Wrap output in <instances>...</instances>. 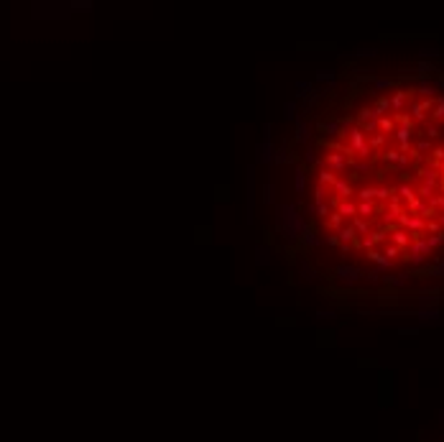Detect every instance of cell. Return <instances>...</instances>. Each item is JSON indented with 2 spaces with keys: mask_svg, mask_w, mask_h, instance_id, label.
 I'll return each instance as SVG.
<instances>
[{
  "mask_svg": "<svg viewBox=\"0 0 444 442\" xmlns=\"http://www.w3.org/2000/svg\"><path fill=\"white\" fill-rule=\"evenodd\" d=\"M276 230L286 238V241H299L307 230L304 215L299 212V207L294 202H284L276 207Z\"/></svg>",
  "mask_w": 444,
  "mask_h": 442,
  "instance_id": "obj_1",
  "label": "cell"
},
{
  "mask_svg": "<svg viewBox=\"0 0 444 442\" xmlns=\"http://www.w3.org/2000/svg\"><path fill=\"white\" fill-rule=\"evenodd\" d=\"M342 138H347V148H350V153H357V156H363V159L370 153L368 136H365L360 128H350V131H345Z\"/></svg>",
  "mask_w": 444,
  "mask_h": 442,
  "instance_id": "obj_2",
  "label": "cell"
},
{
  "mask_svg": "<svg viewBox=\"0 0 444 442\" xmlns=\"http://www.w3.org/2000/svg\"><path fill=\"white\" fill-rule=\"evenodd\" d=\"M363 276H365L363 269L355 266V264H340V266L335 269V279H337L342 287H355Z\"/></svg>",
  "mask_w": 444,
  "mask_h": 442,
  "instance_id": "obj_3",
  "label": "cell"
},
{
  "mask_svg": "<svg viewBox=\"0 0 444 442\" xmlns=\"http://www.w3.org/2000/svg\"><path fill=\"white\" fill-rule=\"evenodd\" d=\"M322 164H324V169H329L332 174H340V171H345V169H347L350 159H347V153H340V151H327V153H324V159H322Z\"/></svg>",
  "mask_w": 444,
  "mask_h": 442,
  "instance_id": "obj_4",
  "label": "cell"
},
{
  "mask_svg": "<svg viewBox=\"0 0 444 442\" xmlns=\"http://www.w3.org/2000/svg\"><path fill=\"white\" fill-rule=\"evenodd\" d=\"M271 125H266V136H263V141L258 143V148H256V159H258V164H271L273 161V143H271Z\"/></svg>",
  "mask_w": 444,
  "mask_h": 442,
  "instance_id": "obj_5",
  "label": "cell"
},
{
  "mask_svg": "<svg viewBox=\"0 0 444 442\" xmlns=\"http://www.w3.org/2000/svg\"><path fill=\"white\" fill-rule=\"evenodd\" d=\"M431 108H434V100H421V102H413L411 105V123L413 120H419V123H424L426 120V113H431Z\"/></svg>",
  "mask_w": 444,
  "mask_h": 442,
  "instance_id": "obj_6",
  "label": "cell"
},
{
  "mask_svg": "<svg viewBox=\"0 0 444 442\" xmlns=\"http://www.w3.org/2000/svg\"><path fill=\"white\" fill-rule=\"evenodd\" d=\"M332 192H335V197H337V199H350V197L355 194L352 184H350L347 179H342V176H337V179H335V184H332Z\"/></svg>",
  "mask_w": 444,
  "mask_h": 442,
  "instance_id": "obj_7",
  "label": "cell"
},
{
  "mask_svg": "<svg viewBox=\"0 0 444 442\" xmlns=\"http://www.w3.org/2000/svg\"><path fill=\"white\" fill-rule=\"evenodd\" d=\"M388 238H391V246H396V248H401V251H403V248H408V246H411V241H413V238H411V233H406V230H401V228L391 230V233H388Z\"/></svg>",
  "mask_w": 444,
  "mask_h": 442,
  "instance_id": "obj_8",
  "label": "cell"
},
{
  "mask_svg": "<svg viewBox=\"0 0 444 442\" xmlns=\"http://www.w3.org/2000/svg\"><path fill=\"white\" fill-rule=\"evenodd\" d=\"M253 207H256V166L248 169V217L253 220Z\"/></svg>",
  "mask_w": 444,
  "mask_h": 442,
  "instance_id": "obj_9",
  "label": "cell"
},
{
  "mask_svg": "<svg viewBox=\"0 0 444 442\" xmlns=\"http://www.w3.org/2000/svg\"><path fill=\"white\" fill-rule=\"evenodd\" d=\"M332 204L337 207L335 212H340L342 217H357V204L355 202H350V199H335Z\"/></svg>",
  "mask_w": 444,
  "mask_h": 442,
  "instance_id": "obj_10",
  "label": "cell"
},
{
  "mask_svg": "<svg viewBox=\"0 0 444 442\" xmlns=\"http://www.w3.org/2000/svg\"><path fill=\"white\" fill-rule=\"evenodd\" d=\"M416 90H419V95H424L426 100L436 97V92H439V87H436V80H419Z\"/></svg>",
  "mask_w": 444,
  "mask_h": 442,
  "instance_id": "obj_11",
  "label": "cell"
},
{
  "mask_svg": "<svg viewBox=\"0 0 444 442\" xmlns=\"http://www.w3.org/2000/svg\"><path fill=\"white\" fill-rule=\"evenodd\" d=\"M406 100H408V92H406V90H396V92H393V95L388 97V102H391V110L401 115V110H403Z\"/></svg>",
  "mask_w": 444,
  "mask_h": 442,
  "instance_id": "obj_12",
  "label": "cell"
},
{
  "mask_svg": "<svg viewBox=\"0 0 444 442\" xmlns=\"http://www.w3.org/2000/svg\"><path fill=\"white\" fill-rule=\"evenodd\" d=\"M368 261H373V264L378 266V271H380V274H383V271H391V266H393V264H391V261H388V258H385L380 251H375V248H373V251H368Z\"/></svg>",
  "mask_w": 444,
  "mask_h": 442,
  "instance_id": "obj_13",
  "label": "cell"
},
{
  "mask_svg": "<svg viewBox=\"0 0 444 442\" xmlns=\"http://www.w3.org/2000/svg\"><path fill=\"white\" fill-rule=\"evenodd\" d=\"M411 133H413V128H401V125H396V131H393V138L398 141L401 151H408V141H411Z\"/></svg>",
  "mask_w": 444,
  "mask_h": 442,
  "instance_id": "obj_14",
  "label": "cell"
},
{
  "mask_svg": "<svg viewBox=\"0 0 444 442\" xmlns=\"http://www.w3.org/2000/svg\"><path fill=\"white\" fill-rule=\"evenodd\" d=\"M294 189L299 197L307 192V169L304 166H296V171H294Z\"/></svg>",
  "mask_w": 444,
  "mask_h": 442,
  "instance_id": "obj_15",
  "label": "cell"
},
{
  "mask_svg": "<svg viewBox=\"0 0 444 442\" xmlns=\"http://www.w3.org/2000/svg\"><path fill=\"white\" fill-rule=\"evenodd\" d=\"M319 131H322L324 136H329V138L342 136V125H340V120H327V123H319Z\"/></svg>",
  "mask_w": 444,
  "mask_h": 442,
  "instance_id": "obj_16",
  "label": "cell"
},
{
  "mask_svg": "<svg viewBox=\"0 0 444 442\" xmlns=\"http://www.w3.org/2000/svg\"><path fill=\"white\" fill-rule=\"evenodd\" d=\"M335 236H337L340 243H347V246H352V241H357V233L352 230V225H342Z\"/></svg>",
  "mask_w": 444,
  "mask_h": 442,
  "instance_id": "obj_17",
  "label": "cell"
},
{
  "mask_svg": "<svg viewBox=\"0 0 444 442\" xmlns=\"http://www.w3.org/2000/svg\"><path fill=\"white\" fill-rule=\"evenodd\" d=\"M408 274H393V276H383V284L385 287H393V289H401V287H406L408 284Z\"/></svg>",
  "mask_w": 444,
  "mask_h": 442,
  "instance_id": "obj_18",
  "label": "cell"
},
{
  "mask_svg": "<svg viewBox=\"0 0 444 442\" xmlns=\"http://www.w3.org/2000/svg\"><path fill=\"white\" fill-rule=\"evenodd\" d=\"M273 161H276V164H296V156L284 146V148H276V151H273Z\"/></svg>",
  "mask_w": 444,
  "mask_h": 442,
  "instance_id": "obj_19",
  "label": "cell"
},
{
  "mask_svg": "<svg viewBox=\"0 0 444 442\" xmlns=\"http://www.w3.org/2000/svg\"><path fill=\"white\" fill-rule=\"evenodd\" d=\"M309 131H312V128H309L307 120H296V133H294V138H296L299 143H304V141H309V136H312Z\"/></svg>",
  "mask_w": 444,
  "mask_h": 442,
  "instance_id": "obj_20",
  "label": "cell"
},
{
  "mask_svg": "<svg viewBox=\"0 0 444 442\" xmlns=\"http://www.w3.org/2000/svg\"><path fill=\"white\" fill-rule=\"evenodd\" d=\"M299 241H301L304 246H309V248H317V246H322V243H324V241H322V238H319L314 230H309V228L304 230V236H301Z\"/></svg>",
  "mask_w": 444,
  "mask_h": 442,
  "instance_id": "obj_21",
  "label": "cell"
},
{
  "mask_svg": "<svg viewBox=\"0 0 444 442\" xmlns=\"http://www.w3.org/2000/svg\"><path fill=\"white\" fill-rule=\"evenodd\" d=\"M256 264L258 266H268L271 264V248L268 246H258L256 248Z\"/></svg>",
  "mask_w": 444,
  "mask_h": 442,
  "instance_id": "obj_22",
  "label": "cell"
},
{
  "mask_svg": "<svg viewBox=\"0 0 444 442\" xmlns=\"http://www.w3.org/2000/svg\"><path fill=\"white\" fill-rule=\"evenodd\" d=\"M352 230L357 236H368L370 233V223H368L365 217H352Z\"/></svg>",
  "mask_w": 444,
  "mask_h": 442,
  "instance_id": "obj_23",
  "label": "cell"
},
{
  "mask_svg": "<svg viewBox=\"0 0 444 442\" xmlns=\"http://www.w3.org/2000/svg\"><path fill=\"white\" fill-rule=\"evenodd\" d=\"M416 69H419L421 80H431V77H434V74L439 72V69H436V67H434L431 62H419V67H416Z\"/></svg>",
  "mask_w": 444,
  "mask_h": 442,
  "instance_id": "obj_24",
  "label": "cell"
},
{
  "mask_svg": "<svg viewBox=\"0 0 444 442\" xmlns=\"http://www.w3.org/2000/svg\"><path fill=\"white\" fill-rule=\"evenodd\" d=\"M342 225H345V217H342L340 212H329V215H327V228H332V230L337 233Z\"/></svg>",
  "mask_w": 444,
  "mask_h": 442,
  "instance_id": "obj_25",
  "label": "cell"
},
{
  "mask_svg": "<svg viewBox=\"0 0 444 442\" xmlns=\"http://www.w3.org/2000/svg\"><path fill=\"white\" fill-rule=\"evenodd\" d=\"M431 120H434V123L444 120V97H436V100H434V108H431Z\"/></svg>",
  "mask_w": 444,
  "mask_h": 442,
  "instance_id": "obj_26",
  "label": "cell"
},
{
  "mask_svg": "<svg viewBox=\"0 0 444 442\" xmlns=\"http://www.w3.org/2000/svg\"><path fill=\"white\" fill-rule=\"evenodd\" d=\"M317 179H319V187H324V189H327V187H332V184H335V179H337V174H332L329 169H322Z\"/></svg>",
  "mask_w": 444,
  "mask_h": 442,
  "instance_id": "obj_27",
  "label": "cell"
},
{
  "mask_svg": "<svg viewBox=\"0 0 444 442\" xmlns=\"http://www.w3.org/2000/svg\"><path fill=\"white\" fill-rule=\"evenodd\" d=\"M396 192H398V194H396L398 199H401V197H403L406 202L416 199V189H413V187H408V184H398V189H396Z\"/></svg>",
  "mask_w": 444,
  "mask_h": 442,
  "instance_id": "obj_28",
  "label": "cell"
},
{
  "mask_svg": "<svg viewBox=\"0 0 444 442\" xmlns=\"http://www.w3.org/2000/svg\"><path fill=\"white\" fill-rule=\"evenodd\" d=\"M375 210H378V207H375L373 202H360V204H357V217H365V220H368Z\"/></svg>",
  "mask_w": 444,
  "mask_h": 442,
  "instance_id": "obj_29",
  "label": "cell"
},
{
  "mask_svg": "<svg viewBox=\"0 0 444 442\" xmlns=\"http://www.w3.org/2000/svg\"><path fill=\"white\" fill-rule=\"evenodd\" d=\"M424 241H426L429 251H436V248L444 246V233H441V236H424Z\"/></svg>",
  "mask_w": 444,
  "mask_h": 442,
  "instance_id": "obj_30",
  "label": "cell"
},
{
  "mask_svg": "<svg viewBox=\"0 0 444 442\" xmlns=\"http://www.w3.org/2000/svg\"><path fill=\"white\" fill-rule=\"evenodd\" d=\"M426 274H431V276H439V279H444V256H439L436 258V264L429 269L426 266Z\"/></svg>",
  "mask_w": 444,
  "mask_h": 442,
  "instance_id": "obj_31",
  "label": "cell"
},
{
  "mask_svg": "<svg viewBox=\"0 0 444 442\" xmlns=\"http://www.w3.org/2000/svg\"><path fill=\"white\" fill-rule=\"evenodd\" d=\"M375 113H378V118H385V113L391 110V102H388V97H380L378 102H375V108H373Z\"/></svg>",
  "mask_w": 444,
  "mask_h": 442,
  "instance_id": "obj_32",
  "label": "cell"
},
{
  "mask_svg": "<svg viewBox=\"0 0 444 442\" xmlns=\"http://www.w3.org/2000/svg\"><path fill=\"white\" fill-rule=\"evenodd\" d=\"M393 87V80H385V77H378V80H373V90H378V92H383V90H391Z\"/></svg>",
  "mask_w": 444,
  "mask_h": 442,
  "instance_id": "obj_33",
  "label": "cell"
},
{
  "mask_svg": "<svg viewBox=\"0 0 444 442\" xmlns=\"http://www.w3.org/2000/svg\"><path fill=\"white\" fill-rule=\"evenodd\" d=\"M296 95L299 97H307V95H312V82H296Z\"/></svg>",
  "mask_w": 444,
  "mask_h": 442,
  "instance_id": "obj_34",
  "label": "cell"
},
{
  "mask_svg": "<svg viewBox=\"0 0 444 442\" xmlns=\"http://www.w3.org/2000/svg\"><path fill=\"white\" fill-rule=\"evenodd\" d=\"M284 118H286V120H296V102H294V100L284 105Z\"/></svg>",
  "mask_w": 444,
  "mask_h": 442,
  "instance_id": "obj_35",
  "label": "cell"
},
{
  "mask_svg": "<svg viewBox=\"0 0 444 442\" xmlns=\"http://www.w3.org/2000/svg\"><path fill=\"white\" fill-rule=\"evenodd\" d=\"M317 82H335V72H332V69H322V72H317Z\"/></svg>",
  "mask_w": 444,
  "mask_h": 442,
  "instance_id": "obj_36",
  "label": "cell"
},
{
  "mask_svg": "<svg viewBox=\"0 0 444 442\" xmlns=\"http://www.w3.org/2000/svg\"><path fill=\"white\" fill-rule=\"evenodd\" d=\"M378 131H388V133H391V131H396V123H393L391 118H380V120H378Z\"/></svg>",
  "mask_w": 444,
  "mask_h": 442,
  "instance_id": "obj_37",
  "label": "cell"
},
{
  "mask_svg": "<svg viewBox=\"0 0 444 442\" xmlns=\"http://www.w3.org/2000/svg\"><path fill=\"white\" fill-rule=\"evenodd\" d=\"M426 151H431V141L426 138V141H419V146H416V156H421V153H426Z\"/></svg>",
  "mask_w": 444,
  "mask_h": 442,
  "instance_id": "obj_38",
  "label": "cell"
},
{
  "mask_svg": "<svg viewBox=\"0 0 444 442\" xmlns=\"http://www.w3.org/2000/svg\"><path fill=\"white\" fill-rule=\"evenodd\" d=\"M398 253H401V248H396V246H385V253H383V256H385V258L393 264V258H396Z\"/></svg>",
  "mask_w": 444,
  "mask_h": 442,
  "instance_id": "obj_39",
  "label": "cell"
},
{
  "mask_svg": "<svg viewBox=\"0 0 444 442\" xmlns=\"http://www.w3.org/2000/svg\"><path fill=\"white\" fill-rule=\"evenodd\" d=\"M383 143H385V136H383V133H380V136H373V138L368 141L370 148H378V146H383Z\"/></svg>",
  "mask_w": 444,
  "mask_h": 442,
  "instance_id": "obj_40",
  "label": "cell"
},
{
  "mask_svg": "<svg viewBox=\"0 0 444 442\" xmlns=\"http://www.w3.org/2000/svg\"><path fill=\"white\" fill-rule=\"evenodd\" d=\"M263 192H266V194H263V202H266V204H271V202H273V184H271V181H268V184H266V189H263Z\"/></svg>",
  "mask_w": 444,
  "mask_h": 442,
  "instance_id": "obj_41",
  "label": "cell"
},
{
  "mask_svg": "<svg viewBox=\"0 0 444 442\" xmlns=\"http://www.w3.org/2000/svg\"><path fill=\"white\" fill-rule=\"evenodd\" d=\"M360 246H363V248H368V251H373V248H375V241H373V236H370V233H368V236H363Z\"/></svg>",
  "mask_w": 444,
  "mask_h": 442,
  "instance_id": "obj_42",
  "label": "cell"
},
{
  "mask_svg": "<svg viewBox=\"0 0 444 442\" xmlns=\"http://www.w3.org/2000/svg\"><path fill=\"white\" fill-rule=\"evenodd\" d=\"M304 161H307V164H317V151H314L312 146L307 148V153H304Z\"/></svg>",
  "mask_w": 444,
  "mask_h": 442,
  "instance_id": "obj_43",
  "label": "cell"
},
{
  "mask_svg": "<svg viewBox=\"0 0 444 442\" xmlns=\"http://www.w3.org/2000/svg\"><path fill=\"white\" fill-rule=\"evenodd\" d=\"M317 317H319V320H335L337 315H335L332 309H322V312H317Z\"/></svg>",
  "mask_w": 444,
  "mask_h": 442,
  "instance_id": "obj_44",
  "label": "cell"
},
{
  "mask_svg": "<svg viewBox=\"0 0 444 442\" xmlns=\"http://www.w3.org/2000/svg\"><path fill=\"white\" fill-rule=\"evenodd\" d=\"M426 136H429V138H436V136H439V125H436V123H431V125L426 128Z\"/></svg>",
  "mask_w": 444,
  "mask_h": 442,
  "instance_id": "obj_45",
  "label": "cell"
},
{
  "mask_svg": "<svg viewBox=\"0 0 444 442\" xmlns=\"http://www.w3.org/2000/svg\"><path fill=\"white\" fill-rule=\"evenodd\" d=\"M304 279H309V281H312V279H317V271H314V269H309V266H304Z\"/></svg>",
  "mask_w": 444,
  "mask_h": 442,
  "instance_id": "obj_46",
  "label": "cell"
},
{
  "mask_svg": "<svg viewBox=\"0 0 444 442\" xmlns=\"http://www.w3.org/2000/svg\"><path fill=\"white\" fill-rule=\"evenodd\" d=\"M398 332H401V335H416V332H419V327H401Z\"/></svg>",
  "mask_w": 444,
  "mask_h": 442,
  "instance_id": "obj_47",
  "label": "cell"
},
{
  "mask_svg": "<svg viewBox=\"0 0 444 442\" xmlns=\"http://www.w3.org/2000/svg\"><path fill=\"white\" fill-rule=\"evenodd\" d=\"M324 243H329V246H340L337 236H327V238H324Z\"/></svg>",
  "mask_w": 444,
  "mask_h": 442,
  "instance_id": "obj_48",
  "label": "cell"
},
{
  "mask_svg": "<svg viewBox=\"0 0 444 442\" xmlns=\"http://www.w3.org/2000/svg\"><path fill=\"white\" fill-rule=\"evenodd\" d=\"M373 54H375L373 49H360V51H357V57H373Z\"/></svg>",
  "mask_w": 444,
  "mask_h": 442,
  "instance_id": "obj_49",
  "label": "cell"
},
{
  "mask_svg": "<svg viewBox=\"0 0 444 442\" xmlns=\"http://www.w3.org/2000/svg\"><path fill=\"white\" fill-rule=\"evenodd\" d=\"M431 153H434V159H444V148H434Z\"/></svg>",
  "mask_w": 444,
  "mask_h": 442,
  "instance_id": "obj_50",
  "label": "cell"
},
{
  "mask_svg": "<svg viewBox=\"0 0 444 442\" xmlns=\"http://www.w3.org/2000/svg\"><path fill=\"white\" fill-rule=\"evenodd\" d=\"M439 422H441V424H444V409H441V411H439Z\"/></svg>",
  "mask_w": 444,
  "mask_h": 442,
  "instance_id": "obj_51",
  "label": "cell"
}]
</instances>
